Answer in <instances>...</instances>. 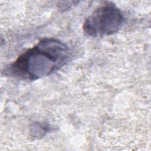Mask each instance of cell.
Masks as SVG:
<instances>
[{
  "instance_id": "1",
  "label": "cell",
  "mask_w": 151,
  "mask_h": 151,
  "mask_svg": "<svg viewBox=\"0 0 151 151\" xmlns=\"http://www.w3.org/2000/svg\"><path fill=\"white\" fill-rule=\"evenodd\" d=\"M68 56V49L64 44L53 38H46L20 55L7 71L14 76L36 80L59 68Z\"/></svg>"
},
{
  "instance_id": "2",
  "label": "cell",
  "mask_w": 151,
  "mask_h": 151,
  "mask_svg": "<svg viewBox=\"0 0 151 151\" xmlns=\"http://www.w3.org/2000/svg\"><path fill=\"white\" fill-rule=\"evenodd\" d=\"M123 21L119 9L113 4L107 3L97 9L86 19L83 29L90 36L110 35L119 30Z\"/></svg>"
}]
</instances>
